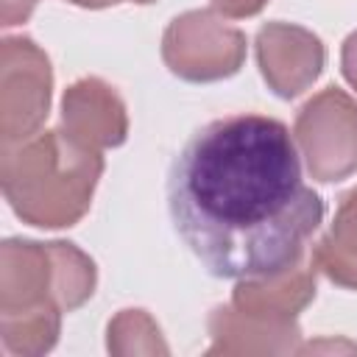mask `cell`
<instances>
[{"label": "cell", "instance_id": "cell-5", "mask_svg": "<svg viewBox=\"0 0 357 357\" xmlns=\"http://www.w3.org/2000/svg\"><path fill=\"white\" fill-rule=\"evenodd\" d=\"M293 139L315 181L332 184L357 173V100L326 86L296 114Z\"/></svg>", "mask_w": 357, "mask_h": 357}, {"label": "cell", "instance_id": "cell-11", "mask_svg": "<svg viewBox=\"0 0 357 357\" xmlns=\"http://www.w3.org/2000/svg\"><path fill=\"white\" fill-rule=\"evenodd\" d=\"M318 273L346 290H357V187L340 195L329 231L310 254Z\"/></svg>", "mask_w": 357, "mask_h": 357}, {"label": "cell", "instance_id": "cell-10", "mask_svg": "<svg viewBox=\"0 0 357 357\" xmlns=\"http://www.w3.org/2000/svg\"><path fill=\"white\" fill-rule=\"evenodd\" d=\"M315 273L318 268L312 259H298L296 265L271 276L237 279L231 290V307L259 318L296 321L298 312L315 298Z\"/></svg>", "mask_w": 357, "mask_h": 357}, {"label": "cell", "instance_id": "cell-1", "mask_svg": "<svg viewBox=\"0 0 357 357\" xmlns=\"http://www.w3.org/2000/svg\"><path fill=\"white\" fill-rule=\"evenodd\" d=\"M167 209L184 245L218 279L296 265L324 220L293 134L265 114H231L195 131L170 165Z\"/></svg>", "mask_w": 357, "mask_h": 357}, {"label": "cell", "instance_id": "cell-9", "mask_svg": "<svg viewBox=\"0 0 357 357\" xmlns=\"http://www.w3.org/2000/svg\"><path fill=\"white\" fill-rule=\"evenodd\" d=\"M206 354H290L298 351L301 329L296 321H273L220 304L206 321Z\"/></svg>", "mask_w": 357, "mask_h": 357}, {"label": "cell", "instance_id": "cell-7", "mask_svg": "<svg viewBox=\"0 0 357 357\" xmlns=\"http://www.w3.org/2000/svg\"><path fill=\"white\" fill-rule=\"evenodd\" d=\"M259 73L273 95L290 100L307 92L326 61L324 42L293 22H265L254 39Z\"/></svg>", "mask_w": 357, "mask_h": 357}, {"label": "cell", "instance_id": "cell-15", "mask_svg": "<svg viewBox=\"0 0 357 357\" xmlns=\"http://www.w3.org/2000/svg\"><path fill=\"white\" fill-rule=\"evenodd\" d=\"M39 0H0V25L3 28H14V25H22L33 8H36Z\"/></svg>", "mask_w": 357, "mask_h": 357}, {"label": "cell", "instance_id": "cell-18", "mask_svg": "<svg viewBox=\"0 0 357 357\" xmlns=\"http://www.w3.org/2000/svg\"><path fill=\"white\" fill-rule=\"evenodd\" d=\"M112 6H117V3H137V6H148V3H153V0H109Z\"/></svg>", "mask_w": 357, "mask_h": 357}, {"label": "cell", "instance_id": "cell-17", "mask_svg": "<svg viewBox=\"0 0 357 357\" xmlns=\"http://www.w3.org/2000/svg\"><path fill=\"white\" fill-rule=\"evenodd\" d=\"M73 6H81V8H109V0H67Z\"/></svg>", "mask_w": 357, "mask_h": 357}, {"label": "cell", "instance_id": "cell-6", "mask_svg": "<svg viewBox=\"0 0 357 357\" xmlns=\"http://www.w3.org/2000/svg\"><path fill=\"white\" fill-rule=\"evenodd\" d=\"M53 70L47 53L28 36L0 42V137L3 145L33 137L50 112Z\"/></svg>", "mask_w": 357, "mask_h": 357}, {"label": "cell", "instance_id": "cell-3", "mask_svg": "<svg viewBox=\"0 0 357 357\" xmlns=\"http://www.w3.org/2000/svg\"><path fill=\"white\" fill-rule=\"evenodd\" d=\"M98 284V268L78 245L53 240H6L0 245V315L86 304Z\"/></svg>", "mask_w": 357, "mask_h": 357}, {"label": "cell", "instance_id": "cell-13", "mask_svg": "<svg viewBox=\"0 0 357 357\" xmlns=\"http://www.w3.org/2000/svg\"><path fill=\"white\" fill-rule=\"evenodd\" d=\"M106 349L112 354H167L159 324L145 310H120L106 329Z\"/></svg>", "mask_w": 357, "mask_h": 357}, {"label": "cell", "instance_id": "cell-8", "mask_svg": "<svg viewBox=\"0 0 357 357\" xmlns=\"http://www.w3.org/2000/svg\"><path fill=\"white\" fill-rule=\"evenodd\" d=\"M61 128L95 151L117 148L128 137L126 103L106 81L81 78L64 89Z\"/></svg>", "mask_w": 357, "mask_h": 357}, {"label": "cell", "instance_id": "cell-2", "mask_svg": "<svg viewBox=\"0 0 357 357\" xmlns=\"http://www.w3.org/2000/svg\"><path fill=\"white\" fill-rule=\"evenodd\" d=\"M100 176L103 151L78 142L64 128L3 145V195L14 215L36 229L75 226L89 212Z\"/></svg>", "mask_w": 357, "mask_h": 357}, {"label": "cell", "instance_id": "cell-14", "mask_svg": "<svg viewBox=\"0 0 357 357\" xmlns=\"http://www.w3.org/2000/svg\"><path fill=\"white\" fill-rule=\"evenodd\" d=\"M212 8L226 20H245L265 8L268 0H209Z\"/></svg>", "mask_w": 357, "mask_h": 357}, {"label": "cell", "instance_id": "cell-4", "mask_svg": "<svg viewBox=\"0 0 357 357\" xmlns=\"http://www.w3.org/2000/svg\"><path fill=\"white\" fill-rule=\"evenodd\" d=\"M162 61L181 81H223L245 61V33L229 25L215 8L184 11L165 28Z\"/></svg>", "mask_w": 357, "mask_h": 357}, {"label": "cell", "instance_id": "cell-16", "mask_svg": "<svg viewBox=\"0 0 357 357\" xmlns=\"http://www.w3.org/2000/svg\"><path fill=\"white\" fill-rule=\"evenodd\" d=\"M340 70H343V78L351 84V89L357 92V31H351L343 42V50H340Z\"/></svg>", "mask_w": 357, "mask_h": 357}, {"label": "cell", "instance_id": "cell-12", "mask_svg": "<svg viewBox=\"0 0 357 357\" xmlns=\"http://www.w3.org/2000/svg\"><path fill=\"white\" fill-rule=\"evenodd\" d=\"M59 310H36V312H17L0 315V335L3 349L14 357H39L50 351L61 332Z\"/></svg>", "mask_w": 357, "mask_h": 357}]
</instances>
